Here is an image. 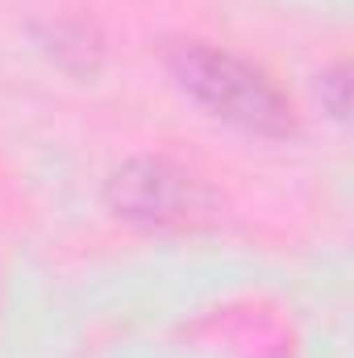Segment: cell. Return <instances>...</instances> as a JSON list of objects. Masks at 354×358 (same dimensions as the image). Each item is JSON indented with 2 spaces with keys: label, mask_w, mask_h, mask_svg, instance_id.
Wrapping results in <instances>:
<instances>
[{
  "label": "cell",
  "mask_w": 354,
  "mask_h": 358,
  "mask_svg": "<svg viewBox=\"0 0 354 358\" xmlns=\"http://www.w3.org/2000/svg\"><path fill=\"white\" fill-rule=\"evenodd\" d=\"M346 92H351V80H346V67L338 63V67H330L321 76V100H325V108H330L334 121L346 117Z\"/></svg>",
  "instance_id": "277c9868"
},
{
  "label": "cell",
  "mask_w": 354,
  "mask_h": 358,
  "mask_svg": "<svg viewBox=\"0 0 354 358\" xmlns=\"http://www.w3.org/2000/svg\"><path fill=\"white\" fill-rule=\"evenodd\" d=\"M42 46L76 76H92L100 67V55H104V42L96 34L92 21L80 17H59V21H46L42 25Z\"/></svg>",
  "instance_id": "3957f363"
},
{
  "label": "cell",
  "mask_w": 354,
  "mask_h": 358,
  "mask_svg": "<svg viewBox=\"0 0 354 358\" xmlns=\"http://www.w3.org/2000/svg\"><path fill=\"white\" fill-rule=\"evenodd\" d=\"M104 204L113 208V217L138 229H192L217 217L213 187L163 155L121 163L104 183Z\"/></svg>",
  "instance_id": "7a4b0ae2"
},
{
  "label": "cell",
  "mask_w": 354,
  "mask_h": 358,
  "mask_svg": "<svg viewBox=\"0 0 354 358\" xmlns=\"http://www.w3.org/2000/svg\"><path fill=\"white\" fill-rule=\"evenodd\" d=\"M167 67L176 84L196 104H204L213 117H225L242 129H255L267 138H283L296 129V108L283 88L259 71L255 63L213 46V42H171Z\"/></svg>",
  "instance_id": "6da1fadb"
}]
</instances>
